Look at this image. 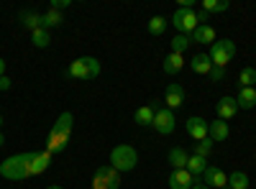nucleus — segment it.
<instances>
[{"label": "nucleus", "instance_id": "1", "mask_svg": "<svg viewBox=\"0 0 256 189\" xmlns=\"http://www.w3.org/2000/svg\"><path fill=\"white\" fill-rule=\"evenodd\" d=\"M36 159V151H28V154H16V156H8L3 164H0V177H6L10 182H24L31 177V164Z\"/></svg>", "mask_w": 256, "mask_h": 189}, {"label": "nucleus", "instance_id": "2", "mask_svg": "<svg viewBox=\"0 0 256 189\" xmlns=\"http://www.w3.org/2000/svg\"><path fill=\"white\" fill-rule=\"evenodd\" d=\"M72 123H74V115L70 110L56 118V123L52 125V131H49V141H46V151L49 154H62L64 149H67L70 133H72Z\"/></svg>", "mask_w": 256, "mask_h": 189}, {"label": "nucleus", "instance_id": "3", "mask_svg": "<svg viewBox=\"0 0 256 189\" xmlns=\"http://www.w3.org/2000/svg\"><path fill=\"white\" fill-rule=\"evenodd\" d=\"M64 74L70 79H95V77H100V61L95 56H80L67 67Z\"/></svg>", "mask_w": 256, "mask_h": 189}, {"label": "nucleus", "instance_id": "4", "mask_svg": "<svg viewBox=\"0 0 256 189\" xmlns=\"http://www.w3.org/2000/svg\"><path fill=\"white\" fill-rule=\"evenodd\" d=\"M136 164H138V154H136L134 146L120 143V146H116V149L110 151V166L116 172H134Z\"/></svg>", "mask_w": 256, "mask_h": 189}, {"label": "nucleus", "instance_id": "5", "mask_svg": "<svg viewBox=\"0 0 256 189\" xmlns=\"http://www.w3.org/2000/svg\"><path fill=\"white\" fill-rule=\"evenodd\" d=\"M210 61H212V67H223L226 69V64L236 56V44H233L230 38H216V44H210Z\"/></svg>", "mask_w": 256, "mask_h": 189}, {"label": "nucleus", "instance_id": "6", "mask_svg": "<svg viewBox=\"0 0 256 189\" xmlns=\"http://www.w3.org/2000/svg\"><path fill=\"white\" fill-rule=\"evenodd\" d=\"M120 187V172H116L110 164L98 166L92 174V189H118Z\"/></svg>", "mask_w": 256, "mask_h": 189}, {"label": "nucleus", "instance_id": "7", "mask_svg": "<svg viewBox=\"0 0 256 189\" xmlns=\"http://www.w3.org/2000/svg\"><path fill=\"white\" fill-rule=\"evenodd\" d=\"M172 26H174L180 33L192 36V33H195V28L200 26V23H198V13L192 10V8H177L174 15H172Z\"/></svg>", "mask_w": 256, "mask_h": 189}, {"label": "nucleus", "instance_id": "8", "mask_svg": "<svg viewBox=\"0 0 256 189\" xmlns=\"http://www.w3.org/2000/svg\"><path fill=\"white\" fill-rule=\"evenodd\" d=\"M152 128H154L156 133H162V136L174 133V128H177L174 113L169 110V108H162V110H156V115H154V123H152Z\"/></svg>", "mask_w": 256, "mask_h": 189}, {"label": "nucleus", "instance_id": "9", "mask_svg": "<svg viewBox=\"0 0 256 189\" xmlns=\"http://www.w3.org/2000/svg\"><path fill=\"white\" fill-rule=\"evenodd\" d=\"M200 182L208 184L210 189H223V187H228V174H226L223 169H218V166H212V164H210L208 169L202 172Z\"/></svg>", "mask_w": 256, "mask_h": 189}, {"label": "nucleus", "instance_id": "10", "mask_svg": "<svg viewBox=\"0 0 256 189\" xmlns=\"http://www.w3.org/2000/svg\"><path fill=\"white\" fill-rule=\"evenodd\" d=\"M200 179H195L187 169H172L169 174V189H192V184H198Z\"/></svg>", "mask_w": 256, "mask_h": 189}, {"label": "nucleus", "instance_id": "11", "mask_svg": "<svg viewBox=\"0 0 256 189\" xmlns=\"http://www.w3.org/2000/svg\"><path fill=\"white\" fill-rule=\"evenodd\" d=\"M182 102H184V87L180 85V82H172V85L166 87V92H164V108L177 110Z\"/></svg>", "mask_w": 256, "mask_h": 189}, {"label": "nucleus", "instance_id": "12", "mask_svg": "<svg viewBox=\"0 0 256 189\" xmlns=\"http://www.w3.org/2000/svg\"><path fill=\"white\" fill-rule=\"evenodd\" d=\"M184 131H187V136H192L195 141H202V138H208V120L200 118V115H192L184 123Z\"/></svg>", "mask_w": 256, "mask_h": 189}, {"label": "nucleus", "instance_id": "13", "mask_svg": "<svg viewBox=\"0 0 256 189\" xmlns=\"http://www.w3.org/2000/svg\"><path fill=\"white\" fill-rule=\"evenodd\" d=\"M216 110H218V118L220 120H230L233 115L238 113V102H236V97H230V95H226V97H220L218 100V105H216Z\"/></svg>", "mask_w": 256, "mask_h": 189}, {"label": "nucleus", "instance_id": "14", "mask_svg": "<svg viewBox=\"0 0 256 189\" xmlns=\"http://www.w3.org/2000/svg\"><path fill=\"white\" fill-rule=\"evenodd\" d=\"M230 136V128H228V123L226 120H210L208 123V138L210 141H216V143H220V141H226Z\"/></svg>", "mask_w": 256, "mask_h": 189}, {"label": "nucleus", "instance_id": "15", "mask_svg": "<svg viewBox=\"0 0 256 189\" xmlns=\"http://www.w3.org/2000/svg\"><path fill=\"white\" fill-rule=\"evenodd\" d=\"M190 41H192V44H210V41L216 44V28L208 26V23L205 26H198L195 33L190 36Z\"/></svg>", "mask_w": 256, "mask_h": 189}, {"label": "nucleus", "instance_id": "16", "mask_svg": "<svg viewBox=\"0 0 256 189\" xmlns=\"http://www.w3.org/2000/svg\"><path fill=\"white\" fill-rule=\"evenodd\" d=\"M182 67H184V59H182V54H174V51H169L166 59H164V64H162V69L166 74H180Z\"/></svg>", "mask_w": 256, "mask_h": 189}, {"label": "nucleus", "instance_id": "17", "mask_svg": "<svg viewBox=\"0 0 256 189\" xmlns=\"http://www.w3.org/2000/svg\"><path fill=\"white\" fill-rule=\"evenodd\" d=\"M236 102H238V110H251V108H256V90H254V87H241Z\"/></svg>", "mask_w": 256, "mask_h": 189}, {"label": "nucleus", "instance_id": "18", "mask_svg": "<svg viewBox=\"0 0 256 189\" xmlns=\"http://www.w3.org/2000/svg\"><path fill=\"white\" fill-rule=\"evenodd\" d=\"M208 159H202V156H195V154H190V161H187V172L195 177V179H200L202 177V172L208 169Z\"/></svg>", "mask_w": 256, "mask_h": 189}, {"label": "nucleus", "instance_id": "19", "mask_svg": "<svg viewBox=\"0 0 256 189\" xmlns=\"http://www.w3.org/2000/svg\"><path fill=\"white\" fill-rule=\"evenodd\" d=\"M190 67H192V72H195V74H208L210 67H212V61H210L208 54H195V56L190 59Z\"/></svg>", "mask_w": 256, "mask_h": 189}, {"label": "nucleus", "instance_id": "20", "mask_svg": "<svg viewBox=\"0 0 256 189\" xmlns=\"http://www.w3.org/2000/svg\"><path fill=\"white\" fill-rule=\"evenodd\" d=\"M49 164H52V154H49V151H41V154H36V159H34V164H31V177H36V174H44V172L49 169Z\"/></svg>", "mask_w": 256, "mask_h": 189}, {"label": "nucleus", "instance_id": "21", "mask_svg": "<svg viewBox=\"0 0 256 189\" xmlns=\"http://www.w3.org/2000/svg\"><path fill=\"white\" fill-rule=\"evenodd\" d=\"M18 18H20V26H26L28 31L41 28V15H38L36 10H20V13H18Z\"/></svg>", "mask_w": 256, "mask_h": 189}, {"label": "nucleus", "instance_id": "22", "mask_svg": "<svg viewBox=\"0 0 256 189\" xmlns=\"http://www.w3.org/2000/svg\"><path fill=\"white\" fill-rule=\"evenodd\" d=\"M62 20H64V15L59 13V10H54V8H49L46 13H41V28H56V26H62Z\"/></svg>", "mask_w": 256, "mask_h": 189}, {"label": "nucleus", "instance_id": "23", "mask_svg": "<svg viewBox=\"0 0 256 189\" xmlns=\"http://www.w3.org/2000/svg\"><path fill=\"white\" fill-rule=\"evenodd\" d=\"M187 161H190V154L184 149H172L169 151V164H172V169H187Z\"/></svg>", "mask_w": 256, "mask_h": 189}, {"label": "nucleus", "instance_id": "24", "mask_svg": "<svg viewBox=\"0 0 256 189\" xmlns=\"http://www.w3.org/2000/svg\"><path fill=\"white\" fill-rule=\"evenodd\" d=\"M154 115H156V110L152 108V102H148V105H144V108L136 110L134 120H136V125H152L154 123Z\"/></svg>", "mask_w": 256, "mask_h": 189}, {"label": "nucleus", "instance_id": "25", "mask_svg": "<svg viewBox=\"0 0 256 189\" xmlns=\"http://www.w3.org/2000/svg\"><path fill=\"white\" fill-rule=\"evenodd\" d=\"M31 44H34L36 49H46V46L52 44L49 31H46V28H36V31H31Z\"/></svg>", "mask_w": 256, "mask_h": 189}, {"label": "nucleus", "instance_id": "26", "mask_svg": "<svg viewBox=\"0 0 256 189\" xmlns=\"http://www.w3.org/2000/svg\"><path fill=\"white\" fill-rule=\"evenodd\" d=\"M166 26H169V20L164 15H154L152 20H148V33H152V36H162L166 31Z\"/></svg>", "mask_w": 256, "mask_h": 189}, {"label": "nucleus", "instance_id": "27", "mask_svg": "<svg viewBox=\"0 0 256 189\" xmlns=\"http://www.w3.org/2000/svg\"><path fill=\"white\" fill-rule=\"evenodd\" d=\"M248 177L244 174V172H230V177H228V187L230 189H248Z\"/></svg>", "mask_w": 256, "mask_h": 189}, {"label": "nucleus", "instance_id": "28", "mask_svg": "<svg viewBox=\"0 0 256 189\" xmlns=\"http://www.w3.org/2000/svg\"><path fill=\"white\" fill-rule=\"evenodd\" d=\"M190 36H184V33H180V36H174L172 41H169V51H174V54H182L184 49H190Z\"/></svg>", "mask_w": 256, "mask_h": 189}, {"label": "nucleus", "instance_id": "29", "mask_svg": "<svg viewBox=\"0 0 256 189\" xmlns=\"http://www.w3.org/2000/svg\"><path fill=\"white\" fill-rule=\"evenodd\" d=\"M238 85L241 87H254L256 85V69L254 67H244L238 72Z\"/></svg>", "mask_w": 256, "mask_h": 189}, {"label": "nucleus", "instance_id": "30", "mask_svg": "<svg viewBox=\"0 0 256 189\" xmlns=\"http://www.w3.org/2000/svg\"><path fill=\"white\" fill-rule=\"evenodd\" d=\"M228 0H202V10L205 13H223L228 10Z\"/></svg>", "mask_w": 256, "mask_h": 189}, {"label": "nucleus", "instance_id": "31", "mask_svg": "<svg viewBox=\"0 0 256 189\" xmlns=\"http://www.w3.org/2000/svg\"><path fill=\"white\" fill-rule=\"evenodd\" d=\"M210 151H212V141H210V138H202V141H198V143H195V151H192V154L208 159V156H210Z\"/></svg>", "mask_w": 256, "mask_h": 189}, {"label": "nucleus", "instance_id": "32", "mask_svg": "<svg viewBox=\"0 0 256 189\" xmlns=\"http://www.w3.org/2000/svg\"><path fill=\"white\" fill-rule=\"evenodd\" d=\"M208 77H210L212 82H220V79L226 77V69H223V67H210V72H208Z\"/></svg>", "mask_w": 256, "mask_h": 189}, {"label": "nucleus", "instance_id": "33", "mask_svg": "<svg viewBox=\"0 0 256 189\" xmlns=\"http://www.w3.org/2000/svg\"><path fill=\"white\" fill-rule=\"evenodd\" d=\"M70 5H72V0H52V8L59 10V13H62L64 8H70Z\"/></svg>", "mask_w": 256, "mask_h": 189}, {"label": "nucleus", "instance_id": "34", "mask_svg": "<svg viewBox=\"0 0 256 189\" xmlns=\"http://www.w3.org/2000/svg\"><path fill=\"white\" fill-rule=\"evenodd\" d=\"M10 85H13V82H10V77H8V74L0 77V90H3V92H6V90H10Z\"/></svg>", "mask_w": 256, "mask_h": 189}, {"label": "nucleus", "instance_id": "35", "mask_svg": "<svg viewBox=\"0 0 256 189\" xmlns=\"http://www.w3.org/2000/svg\"><path fill=\"white\" fill-rule=\"evenodd\" d=\"M210 18V13H205V10H198V23L200 26H205V20Z\"/></svg>", "mask_w": 256, "mask_h": 189}, {"label": "nucleus", "instance_id": "36", "mask_svg": "<svg viewBox=\"0 0 256 189\" xmlns=\"http://www.w3.org/2000/svg\"><path fill=\"white\" fill-rule=\"evenodd\" d=\"M3 74H6V59L0 56V77H3Z\"/></svg>", "mask_w": 256, "mask_h": 189}, {"label": "nucleus", "instance_id": "37", "mask_svg": "<svg viewBox=\"0 0 256 189\" xmlns=\"http://www.w3.org/2000/svg\"><path fill=\"white\" fill-rule=\"evenodd\" d=\"M192 189H210L208 184H202V182H198V184H192Z\"/></svg>", "mask_w": 256, "mask_h": 189}, {"label": "nucleus", "instance_id": "38", "mask_svg": "<svg viewBox=\"0 0 256 189\" xmlns=\"http://www.w3.org/2000/svg\"><path fill=\"white\" fill-rule=\"evenodd\" d=\"M6 143V136H3V131H0V146H3Z\"/></svg>", "mask_w": 256, "mask_h": 189}, {"label": "nucleus", "instance_id": "39", "mask_svg": "<svg viewBox=\"0 0 256 189\" xmlns=\"http://www.w3.org/2000/svg\"><path fill=\"white\" fill-rule=\"evenodd\" d=\"M46 189H62V187H59V184H52V187H46Z\"/></svg>", "mask_w": 256, "mask_h": 189}, {"label": "nucleus", "instance_id": "40", "mask_svg": "<svg viewBox=\"0 0 256 189\" xmlns=\"http://www.w3.org/2000/svg\"><path fill=\"white\" fill-rule=\"evenodd\" d=\"M0 128H3V115H0Z\"/></svg>", "mask_w": 256, "mask_h": 189}, {"label": "nucleus", "instance_id": "41", "mask_svg": "<svg viewBox=\"0 0 256 189\" xmlns=\"http://www.w3.org/2000/svg\"><path fill=\"white\" fill-rule=\"evenodd\" d=\"M223 189H230V187H223Z\"/></svg>", "mask_w": 256, "mask_h": 189}]
</instances>
